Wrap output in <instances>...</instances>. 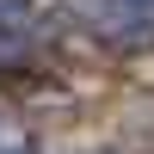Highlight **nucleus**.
<instances>
[{
    "label": "nucleus",
    "mask_w": 154,
    "mask_h": 154,
    "mask_svg": "<svg viewBox=\"0 0 154 154\" xmlns=\"http://www.w3.org/2000/svg\"><path fill=\"white\" fill-rule=\"evenodd\" d=\"M74 6H80L86 31L117 43V49L154 43V0H74Z\"/></svg>",
    "instance_id": "nucleus-1"
}]
</instances>
